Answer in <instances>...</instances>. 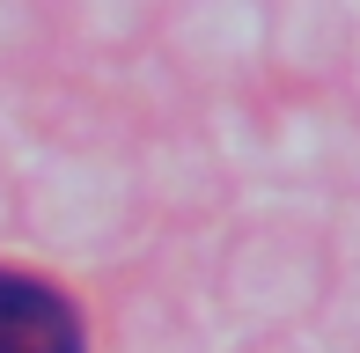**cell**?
<instances>
[{
  "label": "cell",
  "mask_w": 360,
  "mask_h": 353,
  "mask_svg": "<svg viewBox=\"0 0 360 353\" xmlns=\"http://www.w3.org/2000/svg\"><path fill=\"white\" fill-rule=\"evenodd\" d=\"M0 353H81V324L44 280L0 272Z\"/></svg>",
  "instance_id": "cell-1"
}]
</instances>
